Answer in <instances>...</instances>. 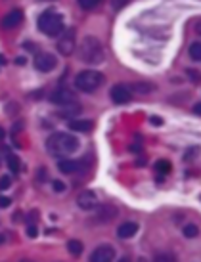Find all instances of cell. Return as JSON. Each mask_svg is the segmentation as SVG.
<instances>
[{
	"label": "cell",
	"instance_id": "31",
	"mask_svg": "<svg viewBox=\"0 0 201 262\" xmlns=\"http://www.w3.org/2000/svg\"><path fill=\"white\" fill-rule=\"evenodd\" d=\"M2 138H4V131H2V129H0V140H2Z\"/></svg>",
	"mask_w": 201,
	"mask_h": 262
},
{
	"label": "cell",
	"instance_id": "11",
	"mask_svg": "<svg viewBox=\"0 0 201 262\" xmlns=\"http://www.w3.org/2000/svg\"><path fill=\"white\" fill-rule=\"evenodd\" d=\"M23 20V14L22 10H10V14H6L4 16V20H2V27L4 29H14V27H18Z\"/></svg>",
	"mask_w": 201,
	"mask_h": 262
},
{
	"label": "cell",
	"instance_id": "8",
	"mask_svg": "<svg viewBox=\"0 0 201 262\" xmlns=\"http://www.w3.org/2000/svg\"><path fill=\"white\" fill-rule=\"evenodd\" d=\"M113 259H115V251L112 245H100L90 255V262H113Z\"/></svg>",
	"mask_w": 201,
	"mask_h": 262
},
{
	"label": "cell",
	"instance_id": "17",
	"mask_svg": "<svg viewBox=\"0 0 201 262\" xmlns=\"http://www.w3.org/2000/svg\"><path fill=\"white\" fill-rule=\"evenodd\" d=\"M67 251L71 253V255H75V257H79V255H83V243L79 240H71L67 243Z\"/></svg>",
	"mask_w": 201,
	"mask_h": 262
},
{
	"label": "cell",
	"instance_id": "6",
	"mask_svg": "<svg viewBox=\"0 0 201 262\" xmlns=\"http://www.w3.org/2000/svg\"><path fill=\"white\" fill-rule=\"evenodd\" d=\"M56 66H58L56 56H52V54H48V52H41V54H37V58H35V69L41 71V73H50V71L56 69Z\"/></svg>",
	"mask_w": 201,
	"mask_h": 262
},
{
	"label": "cell",
	"instance_id": "30",
	"mask_svg": "<svg viewBox=\"0 0 201 262\" xmlns=\"http://www.w3.org/2000/svg\"><path fill=\"white\" fill-rule=\"evenodd\" d=\"M196 33H198V35L201 37V22L196 23Z\"/></svg>",
	"mask_w": 201,
	"mask_h": 262
},
{
	"label": "cell",
	"instance_id": "25",
	"mask_svg": "<svg viewBox=\"0 0 201 262\" xmlns=\"http://www.w3.org/2000/svg\"><path fill=\"white\" fill-rule=\"evenodd\" d=\"M134 90H138V92H150L152 90V85H136V87H133Z\"/></svg>",
	"mask_w": 201,
	"mask_h": 262
},
{
	"label": "cell",
	"instance_id": "4",
	"mask_svg": "<svg viewBox=\"0 0 201 262\" xmlns=\"http://www.w3.org/2000/svg\"><path fill=\"white\" fill-rule=\"evenodd\" d=\"M104 83V75L100 71H81L75 79V87L81 92H96Z\"/></svg>",
	"mask_w": 201,
	"mask_h": 262
},
{
	"label": "cell",
	"instance_id": "10",
	"mask_svg": "<svg viewBox=\"0 0 201 262\" xmlns=\"http://www.w3.org/2000/svg\"><path fill=\"white\" fill-rule=\"evenodd\" d=\"M77 203H79V207L83 211H92V209L98 207V197L94 196L92 192H83L81 196L77 197Z\"/></svg>",
	"mask_w": 201,
	"mask_h": 262
},
{
	"label": "cell",
	"instance_id": "16",
	"mask_svg": "<svg viewBox=\"0 0 201 262\" xmlns=\"http://www.w3.org/2000/svg\"><path fill=\"white\" fill-rule=\"evenodd\" d=\"M6 163H8V169H10L14 175H18V173H20L22 165H20V157H18V155H14V153H8V157H6Z\"/></svg>",
	"mask_w": 201,
	"mask_h": 262
},
{
	"label": "cell",
	"instance_id": "18",
	"mask_svg": "<svg viewBox=\"0 0 201 262\" xmlns=\"http://www.w3.org/2000/svg\"><path fill=\"white\" fill-rule=\"evenodd\" d=\"M190 58L194 62H201V43L190 44Z\"/></svg>",
	"mask_w": 201,
	"mask_h": 262
},
{
	"label": "cell",
	"instance_id": "7",
	"mask_svg": "<svg viewBox=\"0 0 201 262\" xmlns=\"http://www.w3.org/2000/svg\"><path fill=\"white\" fill-rule=\"evenodd\" d=\"M73 50H75V29H69L58 41V52L62 56H71Z\"/></svg>",
	"mask_w": 201,
	"mask_h": 262
},
{
	"label": "cell",
	"instance_id": "5",
	"mask_svg": "<svg viewBox=\"0 0 201 262\" xmlns=\"http://www.w3.org/2000/svg\"><path fill=\"white\" fill-rule=\"evenodd\" d=\"M52 102L56 106H75L77 104V94L71 88L60 87L52 94Z\"/></svg>",
	"mask_w": 201,
	"mask_h": 262
},
{
	"label": "cell",
	"instance_id": "29",
	"mask_svg": "<svg viewBox=\"0 0 201 262\" xmlns=\"http://www.w3.org/2000/svg\"><path fill=\"white\" fill-rule=\"evenodd\" d=\"M194 113H196V115H201V102L194 106Z\"/></svg>",
	"mask_w": 201,
	"mask_h": 262
},
{
	"label": "cell",
	"instance_id": "19",
	"mask_svg": "<svg viewBox=\"0 0 201 262\" xmlns=\"http://www.w3.org/2000/svg\"><path fill=\"white\" fill-rule=\"evenodd\" d=\"M198 234H200V228H198L196 224H186V226H184V236H186V238L194 240Z\"/></svg>",
	"mask_w": 201,
	"mask_h": 262
},
{
	"label": "cell",
	"instance_id": "27",
	"mask_svg": "<svg viewBox=\"0 0 201 262\" xmlns=\"http://www.w3.org/2000/svg\"><path fill=\"white\" fill-rule=\"evenodd\" d=\"M27 234H29V238H35V236H37V226H35V224H29Z\"/></svg>",
	"mask_w": 201,
	"mask_h": 262
},
{
	"label": "cell",
	"instance_id": "22",
	"mask_svg": "<svg viewBox=\"0 0 201 262\" xmlns=\"http://www.w3.org/2000/svg\"><path fill=\"white\" fill-rule=\"evenodd\" d=\"M98 2H100V0H79V4H81L83 10H92Z\"/></svg>",
	"mask_w": 201,
	"mask_h": 262
},
{
	"label": "cell",
	"instance_id": "32",
	"mask_svg": "<svg viewBox=\"0 0 201 262\" xmlns=\"http://www.w3.org/2000/svg\"><path fill=\"white\" fill-rule=\"evenodd\" d=\"M2 241H4V236H0V243H2Z\"/></svg>",
	"mask_w": 201,
	"mask_h": 262
},
{
	"label": "cell",
	"instance_id": "12",
	"mask_svg": "<svg viewBox=\"0 0 201 262\" xmlns=\"http://www.w3.org/2000/svg\"><path fill=\"white\" fill-rule=\"evenodd\" d=\"M117 215H119V211H117L115 207H112V205H108V207H100V209H98V215H96L94 220L106 224V222H110V220L115 218Z\"/></svg>",
	"mask_w": 201,
	"mask_h": 262
},
{
	"label": "cell",
	"instance_id": "1",
	"mask_svg": "<svg viewBox=\"0 0 201 262\" xmlns=\"http://www.w3.org/2000/svg\"><path fill=\"white\" fill-rule=\"evenodd\" d=\"M46 148L54 157H66L79 150V140L69 132H56L46 140Z\"/></svg>",
	"mask_w": 201,
	"mask_h": 262
},
{
	"label": "cell",
	"instance_id": "28",
	"mask_svg": "<svg viewBox=\"0 0 201 262\" xmlns=\"http://www.w3.org/2000/svg\"><path fill=\"white\" fill-rule=\"evenodd\" d=\"M10 203H12V201H10L8 197H0V207H10Z\"/></svg>",
	"mask_w": 201,
	"mask_h": 262
},
{
	"label": "cell",
	"instance_id": "21",
	"mask_svg": "<svg viewBox=\"0 0 201 262\" xmlns=\"http://www.w3.org/2000/svg\"><path fill=\"white\" fill-rule=\"evenodd\" d=\"M154 262H179V261H177V257L171 255V253H159V255H156Z\"/></svg>",
	"mask_w": 201,
	"mask_h": 262
},
{
	"label": "cell",
	"instance_id": "23",
	"mask_svg": "<svg viewBox=\"0 0 201 262\" xmlns=\"http://www.w3.org/2000/svg\"><path fill=\"white\" fill-rule=\"evenodd\" d=\"M129 2H131V0H112V6L115 10H121V8H125Z\"/></svg>",
	"mask_w": 201,
	"mask_h": 262
},
{
	"label": "cell",
	"instance_id": "34",
	"mask_svg": "<svg viewBox=\"0 0 201 262\" xmlns=\"http://www.w3.org/2000/svg\"><path fill=\"white\" fill-rule=\"evenodd\" d=\"M22 262H33V261H22Z\"/></svg>",
	"mask_w": 201,
	"mask_h": 262
},
{
	"label": "cell",
	"instance_id": "15",
	"mask_svg": "<svg viewBox=\"0 0 201 262\" xmlns=\"http://www.w3.org/2000/svg\"><path fill=\"white\" fill-rule=\"evenodd\" d=\"M92 121H87V119H73L69 121V129L73 132H89L92 131Z\"/></svg>",
	"mask_w": 201,
	"mask_h": 262
},
{
	"label": "cell",
	"instance_id": "3",
	"mask_svg": "<svg viewBox=\"0 0 201 262\" xmlns=\"http://www.w3.org/2000/svg\"><path fill=\"white\" fill-rule=\"evenodd\" d=\"M64 18L60 14H56L54 10H46L45 14L39 18V29L48 35V37H56L60 33H64Z\"/></svg>",
	"mask_w": 201,
	"mask_h": 262
},
{
	"label": "cell",
	"instance_id": "20",
	"mask_svg": "<svg viewBox=\"0 0 201 262\" xmlns=\"http://www.w3.org/2000/svg\"><path fill=\"white\" fill-rule=\"evenodd\" d=\"M156 171L157 173H163V175H167L169 171H171V163L167 161V159H159L156 163Z\"/></svg>",
	"mask_w": 201,
	"mask_h": 262
},
{
	"label": "cell",
	"instance_id": "24",
	"mask_svg": "<svg viewBox=\"0 0 201 262\" xmlns=\"http://www.w3.org/2000/svg\"><path fill=\"white\" fill-rule=\"evenodd\" d=\"M10 184H12V178L10 176H2L0 178V190H6Z\"/></svg>",
	"mask_w": 201,
	"mask_h": 262
},
{
	"label": "cell",
	"instance_id": "26",
	"mask_svg": "<svg viewBox=\"0 0 201 262\" xmlns=\"http://www.w3.org/2000/svg\"><path fill=\"white\" fill-rule=\"evenodd\" d=\"M52 186H54V190H56V192H64V190H66V186H64V182H60V180H56V182H54Z\"/></svg>",
	"mask_w": 201,
	"mask_h": 262
},
{
	"label": "cell",
	"instance_id": "2",
	"mask_svg": "<svg viewBox=\"0 0 201 262\" xmlns=\"http://www.w3.org/2000/svg\"><path fill=\"white\" fill-rule=\"evenodd\" d=\"M79 56H81L83 62H87L90 66H98L106 58L104 56V46H102V43L96 37H87L83 41L81 48H79Z\"/></svg>",
	"mask_w": 201,
	"mask_h": 262
},
{
	"label": "cell",
	"instance_id": "13",
	"mask_svg": "<svg viewBox=\"0 0 201 262\" xmlns=\"http://www.w3.org/2000/svg\"><path fill=\"white\" fill-rule=\"evenodd\" d=\"M136 232H138V224H136V222H123V224L117 228V236H119L121 240L133 238Z\"/></svg>",
	"mask_w": 201,
	"mask_h": 262
},
{
	"label": "cell",
	"instance_id": "9",
	"mask_svg": "<svg viewBox=\"0 0 201 262\" xmlns=\"http://www.w3.org/2000/svg\"><path fill=\"white\" fill-rule=\"evenodd\" d=\"M112 100L115 104H119V106L129 104L131 102V90L127 87H123V85H115L112 88Z\"/></svg>",
	"mask_w": 201,
	"mask_h": 262
},
{
	"label": "cell",
	"instance_id": "33",
	"mask_svg": "<svg viewBox=\"0 0 201 262\" xmlns=\"http://www.w3.org/2000/svg\"><path fill=\"white\" fill-rule=\"evenodd\" d=\"M121 262H129V259H123V261H121Z\"/></svg>",
	"mask_w": 201,
	"mask_h": 262
},
{
	"label": "cell",
	"instance_id": "14",
	"mask_svg": "<svg viewBox=\"0 0 201 262\" xmlns=\"http://www.w3.org/2000/svg\"><path fill=\"white\" fill-rule=\"evenodd\" d=\"M58 169L64 173V175H71V173H77L81 169V161H71V159H62L58 163Z\"/></svg>",
	"mask_w": 201,
	"mask_h": 262
}]
</instances>
